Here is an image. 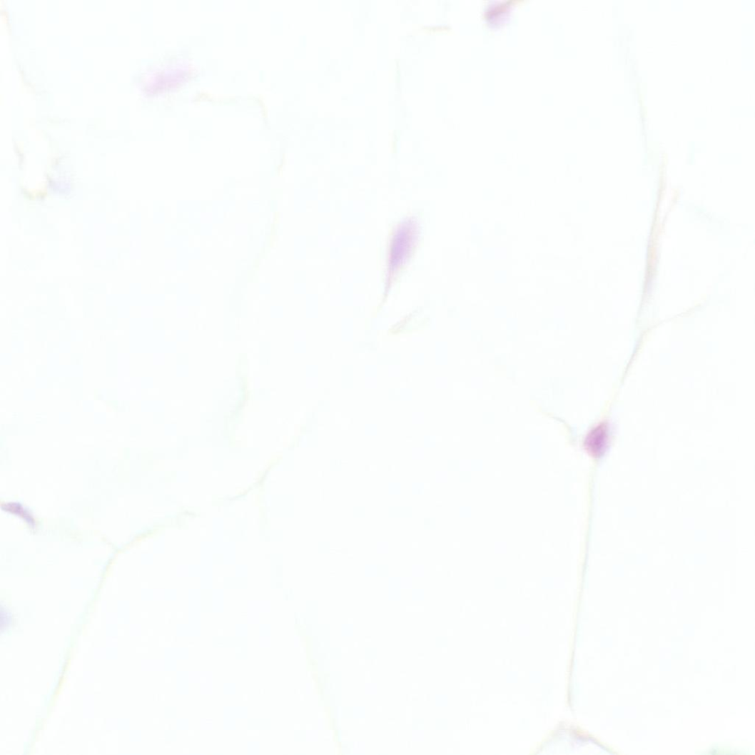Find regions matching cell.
<instances>
[{
  "label": "cell",
  "instance_id": "6da1fadb",
  "mask_svg": "<svg viewBox=\"0 0 755 755\" xmlns=\"http://www.w3.org/2000/svg\"><path fill=\"white\" fill-rule=\"evenodd\" d=\"M609 442V428L605 423L594 427L587 435L584 445L587 452L594 457H601L607 450Z\"/></svg>",
  "mask_w": 755,
  "mask_h": 755
}]
</instances>
